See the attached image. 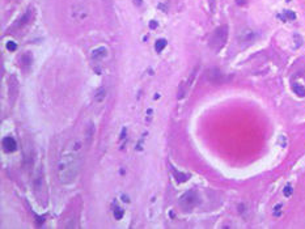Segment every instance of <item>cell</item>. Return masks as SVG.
I'll return each mask as SVG.
<instances>
[{"label": "cell", "mask_w": 305, "mask_h": 229, "mask_svg": "<svg viewBox=\"0 0 305 229\" xmlns=\"http://www.w3.org/2000/svg\"><path fill=\"white\" fill-rule=\"evenodd\" d=\"M114 217L117 219V220H120V219L123 217V211L120 208H115V211H114Z\"/></svg>", "instance_id": "4fadbf2b"}, {"label": "cell", "mask_w": 305, "mask_h": 229, "mask_svg": "<svg viewBox=\"0 0 305 229\" xmlns=\"http://www.w3.org/2000/svg\"><path fill=\"white\" fill-rule=\"evenodd\" d=\"M207 79L211 82H214V84H220V82H223V81L227 80V79H225V75L220 71V69H217V68L209 69L208 75H207Z\"/></svg>", "instance_id": "277c9868"}, {"label": "cell", "mask_w": 305, "mask_h": 229, "mask_svg": "<svg viewBox=\"0 0 305 229\" xmlns=\"http://www.w3.org/2000/svg\"><path fill=\"white\" fill-rule=\"evenodd\" d=\"M107 56V50L105 47H97L92 51V59L94 60H102Z\"/></svg>", "instance_id": "8992f818"}, {"label": "cell", "mask_w": 305, "mask_h": 229, "mask_svg": "<svg viewBox=\"0 0 305 229\" xmlns=\"http://www.w3.org/2000/svg\"><path fill=\"white\" fill-rule=\"evenodd\" d=\"M30 15H31V12H29V11H28L26 13H25V16H24V17L21 18V21H20L21 24H20V25H24V24H26V22H29V20H30Z\"/></svg>", "instance_id": "5bb4252c"}, {"label": "cell", "mask_w": 305, "mask_h": 229, "mask_svg": "<svg viewBox=\"0 0 305 229\" xmlns=\"http://www.w3.org/2000/svg\"><path fill=\"white\" fill-rule=\"evenodd\" d=\"M280 208H282L280 204H278V206L275 207V215H276V216H279V209H280Z\"/></svg>", "instance_id": "d6986e66"}, {"label": "cell", "mask_w": 305, "mask_h": 229, "mask_svg": "<svg viewBox=\"0 0 305 229\" xmlns=\"http://www.w3.org/2000/svg\"><path fill=\"white\" fill-rule=\"evenodd\" d=\"M292 90H293V93L296 94V96H298V97H305V88L303 87V85H300V84H293L292 85Z\"/></svg>", "instance_id": "ba28073f"}, {"label": "cell", "mask_w": 305, "mask_h": 229, "mask_svg": "<svg viewBox=\"0 0 305 229\" xmlns=\"http://www.w3.org/2000/svg\"><path fill=\"white\" fill-rule=\"evenodd\" d=\"M171 170H173L174 177H176V179L178 181V182H185V181H187V178H189V176H186V174H183V173H179V171L177 169H174V168H171Z\"/></svg>", "instance_id": "30bf717a"}, {"label": "cell", "mask_w": 305, "mask_h": 229, "mask_svg": "<svg viewBox=\"0 0 305 229\" xmlns=\"http://www.w3.org/2000/svg\"><path fill=\"white\" fill-rule=\"evenodd\" d=\"M198 195H196L195 191H193V190H190V191H187L186 194H183L182 196H181L179 199V207L183 209V211L186 212H190L191 209H194L198 206Z\"/></svg>", "instance_id": "3957f363"}, {"label": "cell", "mask_w": 305, "mask_h": 229, "mask_svg": "<svg viewBox=\"0 0 305 229\" xmlns=\"http://www.w3.org/2000/svg\"><path fill=\"white\" fill-rule=\"evenodd\" d=\"M279 17H280L282 20H284V21H285V20H295V18H296V15H295L292 11H285V12H284V16L282 15V16H279Z\"/></svg>", "instance_id": "7c38bea8"}, {"label": "cell", "mask_w": 305, "mask_h": 229, "mask_svg": "<svg viewBox=\"0 0 305 229\" xmlns=\"http://www.w3.org/2000/svg\"><path fill=\"white\" fill-rule=\"evenodd\" d=\"M283 194H284L287 198H288V196H291V194H292V187H291L290 185H287V186L284 187V190H283Z\"/></svg>", "instance_id": "2e32d148"}, {"label": "cell", "mask_w": 305, "mask_h": 229, "mask_svg": "<svg viewBox=\"0 0 305 229\" xmlns=\"http://www.w3.org/2000/svg\"><path fill=\"white\" fill-rule=\"evenodd\" d=\"M84 140L79 138L68 140L56 164V178L63 185H69L77 178L82 164Z\"/></svg>", "instance_id": "6da1fadb"}, {"label": "cell", "mask_w": 305, "mask_h": 229, "mask_svg": "<svg viewBox=\"0 0 305 229\" xmlns=\"http://www.w3.org/2000/svg\"><path fill=\"white\" fill-rule=\"evenodd\" d=\"M3 144V148H4L5 152H8V153H11V152H15L16 149H17V143L13 138H11V136H7V138L3 139L1 141Z\"/></svg>", "instance_id": "5b68a950"}, {"label": "cell", "mask_w": 305, "mask_h": 229, "mask_svg": "<svg viewBox=\"0 0 305 229\" xmlns=\"http://www.w3.org/2000/svg\"><path fill=\"white\" fill-rule=\"evenodd\" d=\"M238 38H240L241 42H250V41L254 39V31H252L250 29H245L240 34Z\"/></svg>", "instance_id": "52a82bcc"}, {"label": "cell", "mask_w": 305, "mask_h": 229, "mask_svg": "<svg viewBox=\"0 0 305 229\" xmlns=\"http://www.w3.org/2000/svg\"><path fill=\"white\" fill-rule=\"evenodd\" d=\"M228 39V26L227 25H221L217 29L214 30L211 38H209V46L214 51H220L225 46Z\"/></svg>", "instance_id": "7a4b0ae2"}, {"label": "cell", "mask_w": 305, "mask_h": 229, "mask_svg": "<svg viewBox=\"0 0 305 229\" xmlns=\"http://www.w3.org/2000/svg\"><path fill=\"white\" fill-rule=\"evenodd\" d=\"M105 94H106V90H105V88H100V89H98L97 93H96V97H94L96 102H102L104 98H105Z\"/></svg>", "instance_id": "8fae6325"}, {"label": "cell", "mask_w": 305, "mask_h": 229, "mask_svg": "<svg viewBox=\"0 0 305 229\" xmlns=\"http://www.w3.org/2000/svg\"><path fill=\"white\" fill-rule=\"evenodd\" d=\"M16 47H17V44H16L13 41H9V42H7V49L9 50V51H15Z\"/></svg>", "instance_id": "9a60e30c"}, {"label": "cell", "mask_w": 305, "mask_h": 229, "mask_svg": "<svg viewBox=\"0 0 305 229\" xmlns=\"http://www.w3.org/2000/svg\"><path fill=\"white\" fill-rule=\"evenodd\" d=\"M149 28H151V29H156V28H157V22H156V21H151V24H149Z\"/></svg>", "instance_id": "e0dca14e"}, {"label": "cell", "mask_w": 305, "mask_h": 229, "mask_svg": "<svg viewBox=\"0 0 305 229\" xmlns=\"http://www.w3.org/2000/svg\"><path fill=\"white\" fill-rule=\"evenodd\" d=\"M132 1H134V4H135V5H138V7H140V5H142V3H143V0H132Z\"/></svg>", "instance_id": "ac0fdd59"}, {"label": "cell", "mask_w": 305, "mask_h": 229, "mask_svg": "<svg viewBox=\"0 0 305 229\" xmlns=\"http://www.w3.org/2000/svg\"><path fill=\"white\" fill-rule=\"evenodd\" d=\"M165 47H166V39H163V38L157 39L156 43H155V49H156V53H158V54L163 51Z\"/></svg>", "instance_id": "9c48e42d"}]
</instances>
